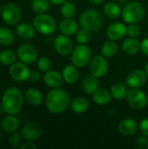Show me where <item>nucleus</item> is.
<instances>
[{
  "mask_svg": "<svg viewBox=\"0 0 148 149\" xmlns=\"http://www.w3.org/2000/svg\"><path fill=\"white\" fill-rule=\"evenodd\" d=\"M43 80L44 83L51 89L60 87L64 82L62 73H59L58 71L55 70H49L45 72Z\"/></svg>",
  "mask_w": 148,
  "mask_h": 149,
  "instance_id": "16",
  "label": "nucleus"
},
{
  "mask_svg": "<svg viewBox=\"0 0 148 149\" xmlns=\"http://www.w3.org/2000/svg\"><path fill=\"white\" fill-rule=\"evenodd\" d=\"M19 148L20 149H37L38 148V146H37L34 142H32V141H27V142H24V143L21 144V146L19 147Z\"/></svg>",
  "mask_w": 148,
  "mask_h": 149,
  "instance_id": "41",
  "label": "nucleus"
},
{
  "mask_svg": "<svg viewBox=\"0 0 148 149\" xmlns=\"http://www.w3.org/2000/svg\"><path fill=\"white\" fill-rule=\"evenodd\" d=\"M148 143V138L145 135H140L135 140V144L138 148H147Z\"/></svg>",
  "mask_w": 148,
  "mask_h": 149,
  "instance_id": "39",
  "label": "nucleus"
},
{
  "mask_svg": "<svg viewBox=\"0 0 148 149\" xmlns=\"http://www.w3.org/2000/svg\"><path fill=\"white\" fill-rule=\"evenodd\" d=\"M140 51L142 52L143 54L148 57V38H146L145 39L142 40L141 42V46H140Z\"/></svg>",
  "mask_w": 148,
  "mask_h": 149,
  "instance_id": "42",
  "label": "nucleus"
},
{
  "mask_svg": "<svg viewBox=\"0 0 148 149\" xmlns=\"http://www.w3.org/2000/svg\"><path fill=\"white\" fill-rule=\"evenodd\" d=\"M119 52V45L116 41L109 40L103 44L101 47V54L106 58H112Z\"/></svg>",
  "mask_w": 148,
  "mask_h": 149,
  "instance_id": "29",
  "label": "nucleus"
},
{
  "mask_svg": "<svg viewBox=\"0 0 148 149\" xmlns=\"http://www.w3.org/2000/svg\"><path fill=\"white\" fill-rule=\"evenodd\" d=\"M92 58V51L89 46L86 45H77L72 54L71 61L72 64L77 66L78 68H83L88 65Z\"/></svg>",
  "mask_w": 148,
  "mask_h": 149,
  "instance_id": "6",
  "label": "nucleus"
},
{
  "mask_svg": "<svg viewBox=\"0 0 148 149\" xmlns=\"http://www.w3.org/2000/svg\"><path fill=\"white\" fill-rule=\"evenodd\" d=\"M75 36H76V40L79 45H87L91 41V38H92L91 31L84 28H81L80 30H79L76 32Z\"/></svg>",
  "mask_w": 148,
  "mask_h": 149,
  "instance_id": "34",
  "label": "nucleus"
},
{
  "mask_svg": "<svg viewBox=\"0 0 148 149\" xmlns=\"http://www.w3.org/2000/svg\"><path fill=\"white\" fill-rule=\"evenodd\" d=\"M38 67L41 72H47L51 68V61L47 57H41L38 61Z\"/></svg>",
  "mask_w": 148,
  "mask_h": 149,
  "instance_id": "36",
  "label": "nucleus"
},
{
  "mask_svg": "<svg viewBox=\"0 0 148 149\" xmlns=\"http://www.w3.org/2000/svg\"><path fill=\"white\" fill-rule=\"evenodd\" d=\"M31 71L26 64L23 62H15L10 67V77L17 82L25 81L30 77Z\"/></svg>",
  "mask_w": 148,
  "mask_h": 149,
  "instance_id": "13",
  "label": "nucleus"
},
{
  "mask_svg": "<svg viewBox=\"0 0 148 149\" xmlns=\"http://www.w3.org/2000/svg\"><path fill=\"white\" fill-rule=\"evenodd\" d=\"M141 43L136 39L135 38H126L121 45L122 51L128 55H134L137 54L140 51Z\"/></svg>",
  "mask_w": 148,
  "mask_h": 149,
  "instance_id": "20",
  "label": "nucleus"
},
{
  "mask_svg": "<svg viewBox=\"0 0 148 149\" xmlns=\"http://www.w3.org/2000/svg\"><path fill=\"white\" fill-rule=\"evenodd\" d=\"M2 107L7 114H17L22 108L24 94L17 87H10L4 91L1 100Z\"/></svg>",
  "mask_w": 148,
  "mask_h": 149,
  "instance_id": "2",
  "label": "nucleus"
},
{
  "mask_svg": "<svg viewBox=\"0 0 148 149\" xmlns=\"http://www.w3.org/2000/svg\"><path fill=\"white\" fill-rule=\"evenodd\" d=\"M110 93L112 94V97L116 100H122L126 98V95L128 93V89L126 85L120 82H117L111 86Z\"/></svg>",
  "mask_w": 148,
  "mask_h": 149,
  "instance_id": "26",
  "label": "nucleus"
},
{
  "mask_svg": "<svg viewBox=\"0 0 148 149\" xmlns=\"http://www.w3.org/2000/svg\"><path fill=\"white\" fill-rule=\"evenodd\" d=\"M99 78L93 76L92 74H89L85 76L81 82L82 90L87 94H92L96 90L99 89Z\"/></svg>",
  "mask_w": 148,
  "mask_h": 149,
  "instance_id": "19",
  "label": "nucleus"
},
{
  "mask_svg": "<svg viewBox=\"0 0 148 149\" xmlns=\"http://www.w3.org/2000/svg\"><path fill=\"white\" fill-rule=\"evenodd\" d=\"M25 100L31 106L38 107L43 103L44 97L42 93L33 87L28 88L25 92Z\"/></svg>",
  "mask_w": 148,
  "mask_h": 149,
  "instance_id": "23",
  "label": "nucleus"
},
{
  "mask_svg": "<svg viewBox=\"0 0 148 149\" xmlns=\"http://www.w3.org/2000/svg\"><path fill=\"white\" fill-rule=\"evenodd\" d=\"M17 58L16 54L10 50H4L0 52V63L3 65H11Z\"/></svg>",
  "mask_w": 148,
  "mask_h": 149,
  "instance_id": "32",
  "label": "nucleus"
},
{
  "mask_svg": "<svg viewBox=\"0 0 148 149\" xmlns=\"http://www.w3.org/2000/svg\"><path fill=\"white\" fill-rule=\"evenodd\" d=\"M106 33L110 40L119 41L127 34V26L124 23L115 22L107 27Z\"/></svg>",
  "mask_w": 148,
  "mask_h": 149,
  "instance_id": "14",
  "label": "nucleus"
},
{
  "mask_svg": "<svg viewBox=\"0 0 148 149\" xmlns=\"http://www.w3.org/2000/svg\"><path fill=\"white\" fill-rule=\"evenodd\" d=\"M22 134L17 132H12L11 134L8 137L9 145L12 148H19L22 144Z\"/></svg>",
  "mask_w": 148,
  "mask_h": 149,
  "instance_id": "35",
  "label": "nucleus"
},
{
  "mask_svg": "<svg viewBox=\"0 0 148 149\" xmlns=\"http://www.w3.org/2000/svg\"><path fill=\"white\" fill-rule=\"evenodd\" d=\"M60 12L64 17L72 18L76 15V7L72 3L65 1L63 4H61Z\"/></svg>",
  "mask_w": 148,
  "mask_h": 149,
  "instance_id": "33",
  "label": "nucleus"
},
{
  "mask_svg": "<svg viewBox=\"0 0 148 149\" xmlns=\"http://www.w3.org/2000/svg\"><path fill=\"white\" fill-rule=\"evenodd\" d=\"M32 24L38 32L44 35L52 34L55 31L57 26L53 17L46 13L38 14V16H36L33 19Z\"/></svg>",
  "mask_w": 148,
  "mask_h": 149,
  "instance_id": "5",
  "label": "nucleus"
},
{
  "mask_svg": "<svg viewBox=\"0 0 148 149\" xmlns=\"http://www.w3.org/2000/svg\"><path fill=\"white\" fill-rule=\"evenodd\" d=\"M1 11H2V7H1V5H0V15H1Z\"/></svg>",
  "mask_w": 148,
  "mask_h": 149,
  "instance_id": "49",
  "label": "nucleus"
},
{
  "mask_svg": "<svg viewBox=\"0 0 148 149\" xmlns=\"http://www.w3.org/2000/svg\"><path fill=\"white\" fill-rule=\"evenodd\" d=\"M88 67L90 73L99 79L106 74L108 71V62L103 55H96L92 57Z\"/></svg>",
  "mask_w": 148,
  "mask_h": 149,
  "instance_id": "9",
  "label": "nucleus"
},
{
  "mask_svg": "<svg viewBox=\"0 0 148 149\" xmlns=\"http://www.w3.org/2000/svg\"><path fill=\"white\" fill-rule=\"evenodd\" d=\"M3 112V107H2V103L0 102V113H2Z\"/></svg>",
  "mask_w": 148,
  "mask_h": 149,
  "instance_id": "47",
  "label": "nucleus"
},
{
  "mask_svg": "<svg viewBox=\"0 0 148 149\" xmlns=\"http://www.w3.org/2000/svg\"><path fill=\"white\" fill-rule=\"evenodd\" d=\"M58 30L61 32V34L70 37V36L75 35L76 32L79 31V24L77 21H75L74 19L65 17L63 20L59 22Z\"/></svg>",
  "mask_w": 148,
  "mask_h": 149,
  "instance_id": "18",
  "label": "nucleus"
},
{
  "mask_svg": "<svg viewBox=\"0 0 148 149\" xmlns=\"http://www.w3.org/2000/svg\"><path fill=\"white\" fill-rule=\"evenodd\" d=\"M147 76L145 71L136 69L132 71L126 77V83L130 88H140L147 81Z\"/></svg>",
  "mask_w": 148,
  "mask_h": 149,
  "instance_id": "15",
  "label": "nucleus"
},
{
  "mask_svg": "<svg viewBox=\"0 0 148 149\" xmlns=\"http://www.w3.org/2000/svg\"><path fill=\"white\" fill-rule=\"evenodd\" d=\"M14 41L13 32L6 27H0V45L8 46Z\"/></svg>",
  "mask_w": 148,
  "mask_h": 149,
  "instance_id": "30",
  "label": "nucleus"
},
{
  "mask_svg": "<svg viewBox=\"0 0 148 149\" xmlns=\"http://www.w3.org/2000/svg\"><path fill=\"white\" fill-rule=\"evenodd\" d=\"M103 17L100 12L95 10H86L83 11L79 18V24L81 28L90 31L91 32L100 30L103 26Z\"/></svg>",
  "mask_w": 148,
  "mask_h": 149,
  "instance_id": "3",
  "label": "nucleus"
},
{
  "mask_svg": "<svg viewBox=\"0 0 148 149\" xmlns=\"http://www.w3.org/2000/svg\"><path fill=\"white\" fill-rule=\"evenodd\" d=\"M36 29L29 23H20L16 26V33L22 38L31 39L35 36Z\"/></svg>",
  "mask_w": 148,
  "mask_h": 149,
  "instance_id": "22",
  "label": "nucleus"
},
{
  "mask_svg": "<svg viewBox=\"0 0 148 149\" xmlns=\"http://www.w3.org/2000/svg\"><path fill=\"white\" fill-rule=\"evenodd\" d=\"M104 14L110 19H117L121 16L122 10L120 9V5L118 3L108 2L104 5L103 8Z\"/></svg>",
  "mask_w": 148,
  "mask_h": 149,
  "instance_id": "25",
  "label": "nucleus"
},
{
  "mask_svg": "<svg viewBox=\"0 0 148 149\" xmlns=\"http://www.w3.org/2000/svg\"><path fill=\"white\" fill-rule=\"evenodd\" d=\"M144 71H145V72H146V74H147V78H148V62L146 64V65H145V69H144Z\"/></svg>",
  "mask_w": 148,
  "mask_h": 149,
  "instance_id": "46",
  "label": "nucleus"
},
{
  "mask_svg": "<svg viewBox=\"0 0 148 149\" xmlns=\"http://www.w3.org/2000/svg\"><path fill=\"white\" fill-rule=\"evenodd\" d=\"M145 15L146 9L144 5L137 1L127 3L121 11L123 21L126 24H137L145 17Z\"/></svg>",
  "mask_w": 148,
  "mask_h": 149,
  "instance_id": "4",
  "label": "nucleus"
},
{
  "mask_svg": "<svg viewBox=\"0 0 148 149\" xmlns=\"http://www.w3.org/2000/svg\"><path fill=\"white\" fill-rule=\"evenodd\" d=\"M19 127V120L14 114H10L6 116L2 120V128L8 133L15 132Z\"/></svg>",
  "mask_w": 148,
  "mask_h": 149,
  "instance_id": "28",
  "label": "nucleus"
},
{
  "mask_svg": "<svg viewBox=\"0 0 148 149\" xmlns=\"http://www.w3.org/2000/svg\"><path fill=\"white\" fill-rule=\"evenodd\" d=\"M51 3L54 4V5H61L63 4L66 0H49Z\"/></svg>",
  "mask_w": 148,
  "mask_h": 149,
  "instance_id": "43",
  "label": "nucleus"
},
{
  "mask_svg": "<svg viewBox=\"0 0 148 149\" xmlns=\"http://www.w3.org/2000/svg\"><path fill=\"white\" fill-rule=\"evenodd\" d=\"M62 76L64 81L67 84H74L78 81L79 78V72L78 67L74 65H67L64 67L62 71Z\"/></svg>",
  "mask_w": 148,
  "mask_h": 149,
  "instance_id": "21",
  "label": "nucleus"
},
{
  "mask_svg": "<svg viewBox=\"0 0 148 149\" xmlns=\"http://www.w3.org/2000/svg\"><path fill=\"white\" fill-rule=\"evenodd\" d=\"M71 108L76 113H84L89 108V101L84 97H76L71 102Z\"/></svg>",
  "mask_w": 148,
  "mask_h": 149,
  "instance_id": "27",
  "label": "nucleus"
},
{
  "mask_svg": "<svg viewBox=\"0 0 148 149\" xmlns=\"http://www.w3.org/2000/svg\"><path fill=\"white\" fill-rule=\"evenodd\" d=\"M139 129L141 134L148 138V118H145L140 121L139 125Z\"/></svg>",
  "mask_w": 148,
  "mask_h": 149,
  "instance_id": "38",
  "label": "nucleus"
},
{
  "mask_svg": "<svg viewBox=\"0 0 148 149\" xmlns=\"http://www.w3.org/2000/svg\"><path fill=\"white\" fill-rule=\"evenodd\" d=\"M55 51L61 56H69L73 51V44L69 36L61 34L57 36L53 41Z\"/></svg>",
  "mask_w": 148,
  "mask_h": 149,
  "instance_id": "10",
  "label": "nucleus"
},
{
  "mask_svg": "<svg viewBox=\"0 0 148 149\" xmlns=\"http://www.w3.org/2000/svg\"><path fill=\"white\" fill-rule=\"evenodd\" d=\"M126 101L132 108L140 110L147 107L148 98L145 92L140 90V88H132L130 91H128Z\"/></svg>",
  "mask_w": 148,
  "mask_h": 149,
  "instance_id": "8",
  "label": "nucleus"
},
{
  "mask_svg": "<svg viewBox=\"0 0 148 149\" xmlns=\"http://www.w3.org/2000/svg\"><path fill=\"white\" fill-rule=\"evenodd\" d=\"M0 127H2V121L0 122ZM0 136H1V131H0Z\"/></svg>",
  "mask_w": 148,
  "mask_h": 149,
  "instance_id": "48",
  "label": "nucleus"
},
{
  "mask_svg": "<svg viewBox=\"0 0 148 149\" xmlns=\"http://www.w3.org/2000/svg\"><path fill=\"white\" fill-rule=\"evenodd\" d=\"M116 1L120 5H126L128 3V0H116Z\"/></svg>",
  "mask_w": 148,
  "mask_h": 149,
  "instance_id": "45",
  "label": "nucleus"
},
{
  "mask_svg": "<svg viewBox=\"0 0 148 149\" xmlns=\"http://www.w3.org/2000/svg\"><path fill=\"white\" fill-rule=\"evenodd\" d=\"M139 129V125L137 121L132 118H126L120 121L118 125L119 132L125 136H132Z\"/></svg>",
  "mask_w": 148,
  "mask_h": 149,
  "instance_id": "17",
  "label": "nucleus"
},
{
  "mask_svg": "<svg viewBox=\"0 0 148 149\" xmlns=\"http://www.w3.org/2000/svg\"><path fill=\"white\" fill-rule=\"evenodd\" d=\"M71 96L65 90L58 87L51 90L45 100V106L51 113H61L71 106Z\"/></svg>",
  "mask_w": 148,
  "mask_h": 149,
  "instance_id": "1",
  "label": "nucleus"
},
{
  "mask_svg": "<svg viewBox=\"0 0 148 149\" xmlns=\"http://www.w3.org/2000/svg\"><path fill=\"white\" fill-rule=\"evenodd\" d=\"M21 10L14 3H7L2 7L1 17L8 25H15L21 19Z\"/></svg>",
  "mask_w": 148,
  "mask_h": 149,
  "instance_id": "7",
  "label": "nucleus"
},
{
  "mask_svg": "<svg viewBox=\"0 0 148 149\" xmlns=\"http://www.w3.org/2000/svg\"><path fill=\"white\" fill-rule=\"evenodd\" d=\"M50 1L49 0H32L31 8L34 12L38 14L45 13L50 8Z\"/></svg>",
  "mask_w": 148,
  "mask_h": 149,
  "instance_id": "31",
  "label": "nucleus"
},
{
  "mask_svg": "<svg viewBox=\"0 0 148 149\" xmlns=\"http://www.w3.org/2000/svg\"><path fill=\"white\" fill-rule=\"evenodd\" d=\"M127 35L131 38H137L140 35V28L135 24H130L127 26Z\"/></svg>",
  "mask_w": 148,
  "mask_h": 149,
  "instance_id": "37",
  "label": "nucleus"
},
{
  "mask_svg": "<svg viewBox=\"0 0 148 149\" xmlns=\"http://www.w3.org/2000/svg\"><path fill=\"white\" fill-rule=\"evenodd\" d=\"M17 55L21 62L26 65H30L37 60L38 51L32 45L24 44L17 48Z\"/></svg>",
  "mask_w": 148,
  "mask_h": 149,
  "instance_id": "11",
  "label": "nucleus"
},
{
  "mask_svg": "<svg viewBox=\"0 0 148 149\" xmlns=\"http://www.w3.org/2000/svg\"><path fill=\"white\" fill-rule=\"evenodd\" d=\"M43 133L42 126L36 121H30L26 123L21 131V134L23 138L26 141H34L40 138Z\"/></svg>",
  "mask_w": 148,
  "mask_h": 149,
  "instance_id": "12",
  "label": "nucleus"
},
{
  "mask_svg": "<svg viewBox=\"0 0 148 149\" xmlns=\"http://www.w3.org/2000/svg\"><path fill=\"white\" fill-rule=\"evenodd\" d=\"M112 100V94L110 91L105 88H99L92 93V100L99 106L107 105Z\"/></svg>",
  "mask_w": 148,
  "mask_h": 149,
  "instance_id": "24",
  "label": "nucleus"
},
{
  "mask_svg": "<svg viewBox=\"0 0 148 149\" xmlns=\"http://www.w3.org/2000/svg\"><path fill=\"white\" fill-rule=\"evenodd\" d=\"M105 0H89L90 3H92V4H95V5H99V4H101L102 3H104Z\"/></svg>",
  "mask_w": 148,
  "mask_h": 149,
  "instance_id": "44",
  "label": "nucleus"
},
{
  "mask_svg": "<svg viewBox=\"0 0 148 149\" xmlns=\"http://www.w3.org/2000/svg\"><path fill=\"white\" fill-rule=\"evenodd\" d=\"M29 79L31 81H33V82H38L41 79V73L38 71H37V70H33V71L31 72Z\"/></svg>",
  "mask_w": 148,
  "mask_h": 149,
  "instance_id": "40",
  "label": "nucleus"
},
{
  "mask_svg": "<svg viewBox=\"0 0 148 149\" xmlns=\"http://www.w3.org/2000/svg\"><path fill=\"white\" fill-rule=\"evenodd\" d=\"M147 148L148 149V143H147Z\"/></svg>",
  "mask_w": 148,
  "mask_h": 149,
  "instance_id": "50",
  "label": "nucleus"
}]
</instances>
